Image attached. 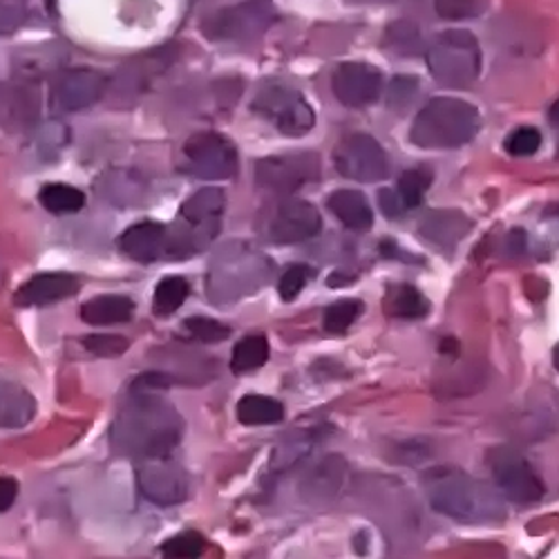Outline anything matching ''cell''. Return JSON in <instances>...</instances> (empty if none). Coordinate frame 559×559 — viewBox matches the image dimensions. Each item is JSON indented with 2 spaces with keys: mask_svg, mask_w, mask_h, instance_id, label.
Returning <instances> with one entry per match:
<instances>
[{
  "mask_svg": "<svg viewBox=\"0 0 559 559\" xmlns=\"http://www.w3.org/2000/svg\"><path fill=\"white\" fill-rule=\"evenodd\" d=\"M183 421L157 392L130 390L126 407L117 414L110 441L119 454L134 459L168 456L179 445Z\"/></svg>",
  "mask_w": 559,
  "mask_h": 559,
  "instance_id": "cell-1",
  "label": "cell"
},
{
  "mask_svg": "<svg viewBox=\"0 0 559 559\" xmlns=\"http://www.w3.org/2000/svg\"><path fill=\"white\" fill-rule=\"evenodd\" d=\"M430 506L461 524H497L506 518L501 495L459 468H435L424 479Z\"/></svg>",
  "mask_w": 559,
  "mask_h": 559,
  "instance_id": "cell-2",
  "label": "cell"
},
{
  "mask_svg": "<svg viewBox=\"0 0 559 559\" xmlns=\"http://www.w3.org/2000/svg\"><path fill=\"white\" fill-rule=\"evenodd\" d=\"M481 128L479 110L456 97H437L416 115L409 139L426 151H450L471 144Z\"/></svg>",
  "mask_w": 559,
  "mask_h": 559,
  "instance_id": "cell-3",
  "label": "cell"
},
{
  "mask_svg": "<svg viewBox=\"0 0 559 559\" xmlns=\"http://www.w3.org/2000/svg\"><path fill=\"white\" fill-rule=\"evenodd\" d=\"M430 74L445 87H468L481 72V48L475 34L452 29L443 32L428 50Z\"/></svg>",
  "mask_w": 559,
  "mask_h": 559,
  "instance_id": "cell-4",
  "label": "cell"
},
{
  "mask_svg": "<svg viewBox=\"0 0 559 559\" xmlns=\"http://www.w3.org/2000/svg\"><path fill=\"white\" fill-rule=\"evenodd\" d=\"M277 21V10L271 0H242L209 14L202 32L219 43H249L260 38Z\"/></svg>",
  "mask_w": 559,
  "mask_h": 559,
  "instance_id": "cell-5",
  "label": "cell"
},
{
  "mask_svg": "<svg viewBox=\"0 0 559 559\" xmlns=\"http://www.w3.org/2000/svg\"><path fill=\"white\" fill-rule=\"evenodd\" d=\"M253 112L275 126L285 136H305L313 130L316 115L298 90L283 83H266L253 99Z\"/></svg>",
  "mask_w": 559,
  "mask_h": 559,
  "instance_id": "cell-6",
  "label": "cell"
},
{
  "mask_svg": "<svg viewBox=\"0 0 559 559\" xmlns=\"http://www.w3.org/2000/svg\"><path fill=\"white\" fill-rule=\"evenodd\" d=\"M486 461L501 497L518 506H535L542 501L546 492L544 481L528 459H524L518 450L497 445L486 454Z\"/></svg>",
  "mask_w": 559,
  "mask_h": 559,
  "instance_id": "cell-7",
  "label": "cell"
},
{
  "mask_svg": "<svg viewBox=\"0 0 559 559\" xmlns=\"http://www.w3.org/2000/svg\"><path fill=\"white\" fill-rule=\"evenodd\" d=\"M181 168L198 179H230L240 168L238 148L219 132L193 134L183 144Z\"/></svg>",
  "mask_w": 559,
  "mask_h": 559,
  "instance_id": "cell-8",
  "label": "cell"
},
{
  "mask_svg": "<svg viewBox=\"0 0 559 559\" xmlns=\"http://www.w3.org/2000/svg\"><path fill=\"white\" fill-rule=\"evenodd\" d=\"M260 262H264L260 255L240 249H226L222 255H217L215 264L211 266V298L217 302H226L258 289L264 280V266Z\"/></svg>",
  "mask_w": 559,
  "mask_h": 559,
  "instance_id": "cell-9",
  "label": "cell"
},
{
  "mask_svg": "<svg viewBox=\"0 0 559 559\" xmlns=\"http://www.w3.org/2000/svg\"><path fill=\"white\" fill-rule=\"evenodd\" d=\"M336 170L354 181L374 183L390 175V159L381 144L369 134H349L334 153Z\"/></svg>",
  "mask_w": 559,
  "mask_h": 559,
  "instance_id": "cell-10",
  "label": "cell"
},
{
  "mask_svg": "<svg viewBox=\"0 0 559 559\" xmlns=\"http://www.w3.org/2000/svg\"><path fill=\"white\" fill-rule=\"evenodd\" d=\"M320 177V162L311 153H294V155H277L260 159L255 166V181L262 189L292 195L305 183H311Z\"/></svg>",
  "mask_w": 559,
  "mask_h": 559,
  "instance_id": "cell-11",
  "label": "cell"
},
{
  "mask_svg": "<svg viewBox=\"0 0 559 559\" xmlns=\"http://www.w3.org/2000/svg\"><path fill=\"white\" fill-rule=\"evenodd\" d=\"M136 484L142 495L157 506H177L189 497L191 481L170 456L142 459L136 468Z\"/></svg>",
  "mask_w": 559,
  "mask_h": 559,
  "instance_id": "cell-12",
  "label": "cell"
},
{
  "mask_svg": "<svg viewBox=\"0 0 559 559\" xmlns=\"http://www.w3.org/2000/svg\"><path fill=\"white\" fill-rule=\"evenodd\" d=\"M108 92V79L90 68L66 70L52 90V104L63 112H79L95 106Z\"/></svg>",
  "mask_w": 559,
  "mask_h": 559,
  "instance_id": "cell-13",
  "label": "cell"
},
{
  "mask_svg": "<svg viewBox=\"0 0 559 559\" xmlns=\"http://www.w3.org/2000/svg\"><path fill=\"white\" fill-rule=\"evenodd\" d=\"M336 99L349 108H365L381 97L383 74L369 63H343L332 79Z\"/></svg>",
  "mask_w": 559,
  "mask_h": 559,
  "instance_id": "cell-14",
  "label": "cell"
},
{
  "mask_svg": "<svg viewBox=\"0 0 559 559\" xmlns=\"http://www.w3.org/2000/svg\"><path fill=\"white\" fill-rule=\"evenodd\" d=\"M322 228V217L318 209L302 200H287L277 206L271 226L269 238L275 245H298L316 238Z\"/></svg>",
  "mask_w": 559,
  "mask_h": 559,
  "instance_id": "cell-15",
  "label": "cell"
},
{
  "mask_svg": "<svg viewBox=\"0 0 559 559\" xmlns=\"http://www.w3.org/2000/svg\"><path fill=\"white\" fill-rule=\"evenodd\" d=\"M40 119L38 87L29 81L0 83V128L25 132Z\"/></svg>",
  "mask_w": 559,
  "mask_h": 559,
  "instance_id": "cell-16",
  "label": "cell"
},
{
  "mask_svg": "<svg viewBox=\"0 0 559 559\" xmlns=\"http://www.w3.org/2000/svg\"><path fill=\"white\" fill-rule=\"evenodd\" d=\"M79 294V280L72 273H38L16 292L19 307H45Z\"/></svg>",
  "mask_w": 559,
  "mask_h": 559,
  "instance_id": "cell-17",
  "label": "cell"
},
{
  "mask_svg": "<svg viewBox=\"0 0 559 559\" xmlns=\"http://www.w3.org/2000/svg\"><path fill=\"white\" fill-rule=\"evenodd\" d=\"M119 247L136 262H155L168 253V228L155 222L134 224L123 233Z\"/></svg>",
  "mask_w": 559,
  "mask_h": 559,
  "instance_id": "cell-18",
  "label": "cell"
},
{
  "mask_svg": "<svg viewBox=\"0 0 559 559\" xmlns=\"http://www.w3.org/2000/svg\"><path fill=\"white\" fill-rule=\"evenodd\" d=\"M473 228V222L459 211H432L421 222V236L441 249L456 247Z\"/></svg>",
  "mask_w": 559,
  "mask_h": 559,
  "instance_id": "cell-19",
  "label": "cell"
},
{
  "mask_svg": "<svg viewBox=\"0 0 559 559\" xmlns=\"http://www.w3.org/2000/svg\"><path fill=\"white\" fill-rule=\"evenodd\" d=\"M36 416V401L23 385L0 379V430L25 428Z\"/></svg>",
  "mask_w": 559,
  "mask_h": 559,
  "instance_id": "cell-20",
  "label": "cell"
},
{
  "mask_svg": "<svg viewBox=\"0 0 559 559\" xmlns=\"http://www.w3.org/2000/svg\"><path fill=\"white\" fill-rule=\"evenodd\" d=\"M345 471H347V463L341 456H328L322 459L320 463H316L313 468L307 473V477L302 479V492L309 499H332L343 479H345Z\"/></svg>",
  "mask_w": 559,
  "mask_h": 559,
  "instance_id": "cell-21",
  "label": "cell"
},
{
  "mask_svg": "<svg viewBox=\"0 0 559 559\" xmlns=\"http://www.w3.org/2000/svg\"><path fill=\"white\" fill-rule=\"evenodd\" d=\"M134 316V302L126 296H97L81 307V320L87 324H97V328H106V324H121L128 322Z\"/></svg>",
  "mask_w": 559,
  "mask_h": 559,
  "instance_id": "cell-22",
  "label": "cell"
},
{
  "mask_svg": "<svg viewBox=\"0 0 559 559\" xmlns=\"http://www.w3.org/2000/svg\"><path fill=\"white\" fill-rule=\"evenodd\" d=\"M330 211L338 217L341 224H345L352 230H367L374 222V213H371L369 202L358 191H336L330 198Z\"/></svg>",
  "mask_w": 559,
  "mask_h": 559,
  "instance_id": "cell-23",
  "label": "cell"
},
{
  "mask_svg": "<svg viewBox=\"0 0 559 559\" xmlns=\"http://www.w3.org/2000/svg\"><path fill=\"white\" fill-rule=\"evenodd\" d=\"M170 52H151L134 59L128 70H123L119 74V90L126 92H142L146 85H151V81L162 74L168 66H170Z\"/></svg>",
  "mask_w": 559,
  "mask_h": 559,
  "instance_id": "cell-24",
  "label": "cell"
},
{
  "mask_svg": "<svg viewBox=\"0 0 559 559\" xmlns=\"http://www.w3.org/2000/svg\"><path fill=\"white\" fill-rule=\"evenodd\" d=\"M238 421L245 426H273L285 418V407L280 401L260 394H247L238 403Z\"/></svg>",
  "mask_w": 559,
  "mask_h": 559,
  "instance_id": "cell-25",
  "label": "cell"
},
{
  "mask_svg": "<svg viewBox=\"0 0 559 559\" xmlns=\"http://www.w3.org/2000/svg\"><path fill=\"white\" fill-rule=\"evenodd\" d=\"M388 313L394 318L418 320L428 313L426 296L412 285H396L388 292Z\"/></svg>",
  "mask_w": 559,
  "mask_h": 559,
  "instance_id": "cell-26",
  "label": "cell"
},
{
  "mask_svg": "<svg viewBox=\"0 0 559 559\" xmlns=\"http://www.w3.org/2000/svg\"><path fill=\"white\" fill-rule=\"evenodd\" d=\"M38 202L43 204L45 211H50L55 215H70L83 209L85 195L68 183H48L40 189Z\"/></svg>",
  "mask_w": 559,
  "mask_h": 559,
  "instance_id": "cell-27",
  "label": "cell"
},
{
  "mask_svg": "<svg viewBox=\"0 0 559 559\" xmlns=\"http://www.w3.org/2000/svg\"><path fill=\"white\" fill-rule=\"evenodd\" d=\"M269 360V341L264 336H247L233 347L230 371L233 374H249Z\"/></svg>",
  "mask_w": 559,
  "mask_h": 559,
  "instance_id": "cell-28",
  "label": "cell"
},
{
  "mask_svg": "<svg viewBox=\"0 0 559 559\" xmlns=\"http://www.w3.org/2000/svg\"><path fill=\"white\" fill-rule=\"evenodd\" d=\"M189 294H191L189 280L181 277V275H168V277L162 280V283L155 289L153 309H155L157 316H170L183 305V300L189 298Z\"/></svg>",
  "mask_w": 559,
  "mask_h": 559,
  "instance_id": "cell-29",
  "label": "cell"
},
{
  "mask_svg": "<svg viewBox=\"0 0 559 559\" xmlns=\"http://www.w3.org/2000/svg\"><path fill=\"white\" fill-rule=\"evenodd\" d=\"M388 48L401 57H412L421 50V29L409 21H396L385 32Z\"/></svg>",
  "mask_w": 559,
  "mask_h": 559,
  "instance_id": "cell-30",
  "label": "cell"
},
{
  "mask_svg": "<svg viewBox=\"0 0 559 559\" xmlns=\"http://www.w3.org/2000/svg\"><path fill=\"white\" fill-rule=\"evenodd\" d=\"M362 313V302L347 298V300H338L334 305L328 307L322 316V324L324 330L330 334H345L352 324L358 320V316Z\"/></svg>",
  "mask_w": 559,
  "mask_h": 559,
  "instance_id": "cell-31",
  "label": "cell"
},
{
  "mask_svg": "<svg viewBox=\"0 0 559 559\" xmlns=\"http://www.w3.org/2000/svg\"><path fill=\"white\" fill-rule=\"evenodd\" d=\"M430 183H432V175L428 170H421V168L405 170L399 179V189H396L405 209H414V206L421 204L424 195L430 189Z\"/></svg>",
  "mask_w": 559,
  "mask_h": 559,
  "instance_id": "cell-32",
  "label": "cell"
},
{
  "mask_svg": "<svg viewBox=\"0 0 559 559\" xmlns=\"http://www.w3.org/2000/svg\"><path fill=\"white\" fill-rule=\"evenodd\" d=\"M488 0H435V12L443 21H473L484 16Z\"/></svg>",
  "mask_w": 559,
  "mask_h": 559,
  "instance_id": "cell-33",
  "label": "cell"
},
{
  "mask_svg": "<svg viewBox=\"0 0 559 559\" xmlns=\"http://www.w3.org/2000/svg\"><path fill=\"white\" fill-rule=\"evenodd\" d=\"M183 334L198 341V343H222L230 336V330L226 324L213 320V318H204V316H193L183 322Z\"/></svg>",
  "mask_w": 559,
  "mask_h": 559,
  "instance_id": "cell-34",
  "label": "cell"
},
{
  "mask_svg": "<svg viewBox=\"0 0 559 559\" xmlns=\"http://www.w3.org/2000/svg\"><path fill=\"white\" fill-rule=\"evenodd\" d=\"M162 552L166 559H198L204 552V537L195 531L175 535L162 546Z\"/></svg>",
  "mask_w": 559,
  "mask_h": 559,
  "instance_id": "cell-35",
  "label": "cell"
},
{
  "mask_svg": "<svg viewBox=\"0 0 559 559\" xmlns=\"http://www.w3.org/2000/svg\"><path fill=\"white\" fill-rule=\"evenodd\" d=\"M542 146V132L537 128H518L506 139V151L512 157H531Z\"/></svg>",
  "mask_w": 559,
  "mask_h": 559,
  "instance_id": "cell-36",
  "label": "cell"
},
{
  "mask_svg": "<svg viewBox=\"0 0 559 559\" xmlns=\"http://www.w3.org/2000/svg\"><path fill=\"white\" fill-rule=\"evenodd\" d=\"M83 347L102 358H115L128 352L130 341L123 336H108V334H99V336H85L83 338Z\"/></svg>",
  "mask_w": 559,
  "mask_h": 559,
  "instance_id": "cell-37",
  "label": "cell"
},
{
  "mask_svg": "<svg viewBox=\"0 0 559 559\" xmlns=\"http://www.w3.org/2000/svg\"><path fill=\"white\" fill-rule=\"evenodd\" d=\"M309 266L305 264H294L289 266L283 277H280V285H277V292H280V298H283L285 302H292L294 298H298V294L305 289L307 280H309Z\"/></svg>",
  "mask_w": 559,
  "mask_h": 559,
  "instance_id": "cell-38",
  "label": "cell"
},
{
  "mask_svg": "<svg viewBox=\"0 0 559 559\" xmlns=\"http://www.w3.org/2000/svg\"><path fill=\"white\" fill-rule=\"evenodd\" d=\"M418 92V81L412 79V76H399L392 81L390 85V97H388V104L394 108V110H403L405 106L412 104V99L416 97Z\"/></svg>",
  "mask_w": 559,
  "mask_h": 559,
  "instance_id": "cell-39",
  "label": "cell"
},
{
  "mask_svg": "<svg viewBox=\"0 0 559 559\" xmlns=\"http://www.w3.org/2000/svg\"><path fill=\"white\" fill-rule=\"evenodd\" d=\"M23 21V8L12 0H0V34L12 32Z\"/></svg>",
  "mask_w": 559,
  "mask_h": 559,
  "instance_id": "cell-40",
  "label": "cell"
},
{
  "mask_svg": "<svg viewBox=\"0 0 559 559\" xmlns=\"http://www.w3.org/2000/svg\"><path fill=\"white\" fill-rule=\"evenodd\" d=\"M379 204H381L383 215H388V219H399V217H403L405 204H403V200L399 198L396 191H390V189L381 191V193H379Z\"/></svg>",
  "mask_w": 559,
  "mask_h": 559,
  "instance_id": "cell-41",
  "label": "cell"
},
{
  "mask_svg": "<svg viewBox=\"0 0 559 559\" xmlns=\"http://www.w3.org/2000/svg\"><path fill=\"white\" fill-rule=\"evenodd\" d=\"M19 497V484L12 477H0V512H5L14 506Z\"/></svg>",
  "mask_w": 559,
  "mask_h": 559,
  "instance_id": "cell-42",
  "label": "cell"
},
{
  "mask_svg": "<svg viewBox=\"0 0 559 559\" xmlns=\"http://www.w3.org/2000/svg\"><path fill=\"white\" fill-rule=\"evenodd\" d=\"M550 121H552L555 126H559V102H555V106L550 108Z\"/></svg>",
  "mask_w": 559,
  "mask_h": 559,
  "instance_id": "cell-43",
  "label": "cell"
},
{
  "mask_svg": "<svg viewBox=\"0 0 559 559\" xmlns=\"http://www.w3.org/2000/svg\"><path fill=\"white\" fill-rule=\"evenodd\" d=\"M552 365H555V369L559 371V345H557L555 352H552Z\"/></svg>",
  "mask_w": 559,
  "mask_h": 559,
  "instance_id": "cell-44",
  "label": "cell"
},
{
  "mask_svg": "<svg viewBox=\"0 0 559 559\" xmlns=\"http://www.w3.org/2000/svg\"><path fill=\"white\" fill-rule=\"evenodd\" d=\"M349 3H385V0H349Z\"/></svg>",
  "mask_w": 559,
  "mask_h": 559,
  "instance_id": "cell-45",
  "label": "cell"
}]
</instances>
